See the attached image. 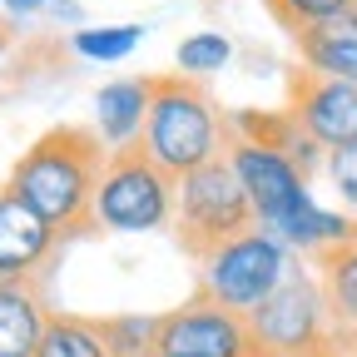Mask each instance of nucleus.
Segmentation results:
<instances>
[{"label": "nucleus", "mask_w": 357, "mask_h": 357, "mask_svg": "<svg viewBox=\"0 0 357 357\" xmlns=\"http://www.w3.org/2000/svg\"><path fill=\"white\" fill-rule=\"evenodd\" d=\"M234 139V119H223L213 95L184 70L149 75V119L139 134V149L169 174L184 178L213 159L229 154Z\"/></svg>", "instance_id": "nucleus-2"}, {"label": "nucleus", "mask_w": 357, "mask_h": 357, "mask_svg": "<svg viewBox=\"0 0 357 357\" xmlns=\"http://www.w3.org/2000/svg\"><path fill=\"white\" fill-rule=\"evenodd\" d=\"M95 119H100V139L114 149L139 144L144 119H149V75L144 79H114L95 95Z\"/></svg>", "instance_id": "nucleus-13"}, {"label": "nucleus", "mask_w": 357, "mask_h": 357, "mask_svg": "<svg viewBox=\"0 0 357 357\" xmlns=\"http://www.w3.org/2000/svg\"><path fill=\"white\" fill-rule=\"evenodd\" d=\"M60 248H65V238L25 199H15L6 184H0V278L35 288V278L55 263Z\"/></svg>", "instance_id": "nucleus-10"}, {"label": "nucleus", "mask_w": 357, "mask_h": 357, "mask_svg": "<svg viewBox=\"0 0 357 357\" xmlns=\"http://www.w3.org/2000/svg\"><path fill=\"white\" fill-rule=\"evenodd\" d=\"M10 40H15V25H10V20H0V60H6V50H10Z\"/></svg>", "instance_id": "nucleus-22"}, {"label": "nucleus", "mask_w": 357, "mask_h": 357, "mask_svg": "<svg viewBox=\"0 0 357 357\" xmlns=\"http://www.w3.org/2000/svg\"><path fill=\"white\" fill-rule=\"evenodd\" d=\"M30 357H114L105 342L100 318H84V312H50L40 333V347Z\"/></svg>", "instance_id": "nucleus-15"}, {"label": "nucleus", "mask_w": 357, "mask_h": 357, "mask_svg": "<svg viewBox=\"0 0 357 357\" xmlns=\"http://www.w3.org/2000/svg\"><path fill=\"white\" fill-rule=\"evenodd\" d=\"M169 229H174V243L194 263H208L223 243H234V238L258 229V208L243 189L238 169L229 164V154L178 178Z\"/></svg>", "instance_id": "nucleus-3"}, {"label": "nucleus", "mask_w": 357, "mask_h": 357, "mask_svg": "<svg viewBox=\"0 0 357 357\" xmlns=\"http://www.w3.org/2000/svg\"><path fill=\"white\" fill-rule=\"evenodd\" d=\"M45 318L50 307L40 303V288L0 278V357H30L40 347Z\"/></svg>", "instance_id": "nucleus-14"}, {"label": "nucleus", "mask_w": 357, "mask_h": 357, "mask_svg": "<svg viewBox=\"0 0 357 357\" xmlns=\"http://www.w3.org/2000/svg\"><path fill=\"white\" fill-rule=\"evenodd\" d=\"M229 164L243 178V189H248V199L258 208V223L273 229V234H283L288 218L312 199L307 194V169L288 149L253 139V134H243L238 124H234V139H229Z\"/></svg>", "instance_id": "nucleus-8"}, {"label": "nucleus", "mask_w": 357, "mask_h": 357, "mask_svg": "<svg viewBox=\"0 0 357 357\" xmlns=\"http://www.w3.org/2000/svg\"><path fill=\"white\" fill-rule=\"evenodd\" d=\"M178 70H184V75H218L223 65H229L234 60V45L229 40H223L218 30H199V35H184V40H178Z\"/></svg>", "instance_id": "nucleus-18"}, {"label": "nucleus", "mask_w": 357, "mask_h": 357, "mask_svg": "<svg viewBox=\"0 0 357 357\" xmlns=\"http://www.w3.org/2000/svg\"><path fill=\"white\" fill-rule=\"evenodd\" d=\"M293 40H298L303 70H318V75L357 84V6L342 10V15H328L318 25H307Z\"/></svg>", "instance_id": "nucleus-12"}, {"label": "nucleus", "mask_w": 357, "mask_h": 357, "mask_svg": "<svg viewBox=\"0 0 357 357\" xmlns=\"http://www.w3.org/2000/svg\"><path fill=\"white\" fill-rule=\"evenodd\" d=\"M174 189L178 178H169L139 144L114 149L95 189V229H109V234L164 229V223H174Z\"/></svg>", "instance_id": "nucleus-5"}, {"label": "nucleus", "mask_w": 357, "mask_h": 357, "mask_svg": "<svg viewBox=\"0 0 357 357\" xmlns=\"http://www.w3.org/2000/svg\"><path fill=\"white\" fill-rule=\"evenodd\" d=\"M328 178H333V189L342 194L347 208H357V144H342L328 154Z\"/></svg>", "instance_id": "nucleus-20"}, {"label": "nucleus", "mask_w": 357, "mask_h": 357, "mask_svg": "<svg viewBox=\"0 0 357 357\" xmlns=\"http://www.w3.org/2000/svg\"><path fill=\"white\" fill-rule=\"evenodd\" d=\"M144 40V25H89V30H75L70 35V50L79 60H129Z\"/></svg>", "instance_id": "nucleus-16"}, {"label": "nucleus", "mask_w": 357, "mask_h": 357, "mask_svg": "<svg viewBox=\"0 0 357 357\" xmlns=\"http://www.w3.org/2000/svg\"><path fill=\"white\" fill-rule=\"evenodd\" d=\"M248 323L258 333L263 357H342L323 283H318V273H307L298 263H293V273L248 312Z\"/></svg>", "instance_id": "nucleus-4"}, {"label": "nucleus", "mask_w": 357, "mask_h": 357, "mask_svg": "<svg viewBox=\"0 0 357 357\" xmlns=\"http://www.w3.org/2000/svg\"><path fill=\"white\" fill-rule=\"evenodd\" d=\"M288 119L323 154H333L342 144H357V84L298 65L293 79H288Z\"/></svg>", "instance_id": "nucleus-9"}, {"label": "nucleus", "mask_w": 357, "mask_h": 357, "mask_svg": "<svg viewBox=\"0 0 357 357\" xmlns=\"http://www.w3.org/2000/svg\"><path fill=\"white\" fill-rule=\"evenodd\" d=\"M105 159H109V144L100 139V129L55 124L15 159L6 189L25 199L65 243H75L95 234V189H100Z\"/></svg>", "instance_id": "nucleus-1"}, {"label": "nucleus", "mask_w": 357, "mask_h": 357, "mask_svg": "<svg viewBox=\"0 0 357 357\" xmlns=\"http://www.w3.org/2000/svg\"><path fill=\"white\" fill-rule=\"evenodd\" d=\"M288 273H293V248L258 223L253 234L223 243L208 263H199V293L234 312H253Z\"/></svg>", "instance_id": "nucleus-6"}, {"label": "nucleus", "mask_w": 357, "mask_h": 357, "mask_svg": "<svg viewBox=\"0 0 357 357\" xmlns=\"http://www.w3.org/2000/svg\"><path fill=\"white\" fill-rule=\"evenodd\" d=\"M312 273H318V283H323L342 357H357V238L318 253V268H312Z\"/></svg>", "instance_id": "nucleus-11"}, {"label": "nucleus", "mask_w": 357, "mask_h": 357, "mask_svg": "<svg viewBox=\"0 0 357 357\" xmlns=\"http://www.w3.org/2000/svg\"><path fill=\"white\" fill-rule=\"evenodd\" d=\"M100 328H105V342L114 357H154V347H159V318L129 312V318H100Z\"/></svg>", "instance_id": "nucleus-17"}, {"label": "nucleus", "mask_w": 357, "mask_h": 357, "mask_svg": "<svg viewBox=\"0 0 357 357\" xmlns=\"http://www.w3.org/2000/svg\"><path fill=\"white\" fill-rule=\"evenodd\" d=\"M263 6H268V15H273L288 35H303L307 25H318V20H328V15L352 10L357 0H263Z\"/></svg>", "instance_id": "nucleus-19"}, {"label": "nucleus", "mask_w": 357, "mask_h": 357, "mask_svg": "<svg viewBox=\"0 0 357 357\" xmlns=\"http://www.w3.org/2000/svg\"><path fill=\"white\" fill-rule=\"evenodd\" d=\"M0 6L10 10V20H25V15H35V10H45L50 0H0Z\"/></svg>", "instance_id": "nucleus-21"}, {"label": "nucleus", "mask_w": 357, "mask_h": 357, "mask_svg": "<svg viewBox=\"0 0 357 357\" xmlns=\"http://www.w3.org/2000/svg\"><path fill=\"white\" fill-rule=\"evenodd\" d=\"M154 357H263L248 312H234L204 293L159 312Z\"/></svg>", "instance_id": "nucleus-7"}]
</instances>
